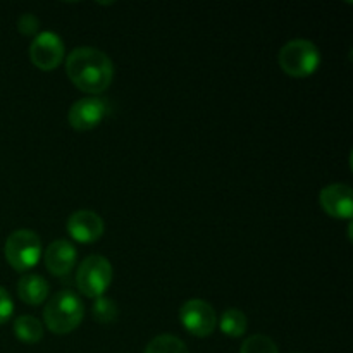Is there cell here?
Masks as SVG:
<instances>
[{
    "instance_id": "obj_1",
    "label": "cell",
    "mask_w": 353,
    "mask_h": 353,
    "mask_svg": "<svg viewBox=\"0 0 353 353\" xmlns=\"http://www.w3.org/2000/svg\"><path fill=\"white\" fill-rule=\"evenodd\" d=\"M65 71L72 85L90 95L105 92L114 79V64L109 55L93 47L74 48L65 59Z\"/></svg>"
},
{
    "instance_id": "obj_2",
    "label": "cell",
    "mask_w": 353,
    "mask_h": 353,
    "mask_svg": "<svg viewBox=\"0 0 353 353\" xmlns=\"http://www.w3.org/2000/svg\"><path fill=\"white\" fill-rule=\"evenodd\" d=\"M85 317V307L78 295L69 290H61L50 299L43 309V321L55 334L72 333Z\"/></svg>"
},
{
    "instance_id": "obj_3",
    "label": "cell",
    "mask_w": 353,
    "mask_h": 353,
    "mask_svg": "<svg viewBox=\"0 0 353 353\" xmlns=\"http://www.w3.org/2000/svg\"><path fill=\"white\" fill-rule=\"evenodd\" d=\"M278 59L283 71L293 78H307L321 65L319 48L305 38H295L283 45Z\"/></svg>"
},
{
    "instance_id": "obj_4",
    "label": "cell",
    "mask_w": 353,
    "mask_h": 353,
    "mask_svg": "<svg viewBox=\"0 0 353 353\" xmlns=\"http://www.w3.org/2000/svg\"><path fill=\"white\" fill-rule=\"evenodd\" d=\"M112 283V265L102 255H90L79 264L76 274L78 290L88 299L103 296Z\"/></svg>"
},
{
    "instance_id": "obj_5",
    "label": "cell",
    "mask_w": 353,
    "mask_h": 353,
    "mask_svg": "<svg viewBox=\"0 0 353 353\" xmlns=\"http://www.w3.org/2000/svg\"><path fill=\"white\" fill-rule=\"evenodd\" d=\"M41 257V241L31 230H17L7 238L6 259L10 268L24 272L34 268Z\"/></svg>"
},
{
    "instance_id": "obj_6",
    "label": "cell",
    "mask_w": 353,
    "mask_h": 353,
    "mask_svg": "<svg viewBox=\"0 0 353 353\" xmlns=\"http://www.w3.org/2000/svg\"><path fill=\"white\" fill-rule=\"evenodd\" d=\"M179 319H181L183 327L196 338L209 336L217 326V316L214 307L200 299H193L183 303L181 310H179Z\"/></svg>"
},
{
    "instance_id": "obj_7",
    "label": "cell",
    "mask_w": 353,
    "mask_h": 353,
    "mask_svg": "<svg viewBox=\"0 0 353 353\" xmlns=\"http://www.w3.org/2000/svg\"><path fill=\"white\" fill-rule=\"evenodd\" d=\"M64 41L52 31L37 34L30 47L31 62L41 71H54L64 61Z\"/></svg>"
},
{
    "instance_id": "obj_8",
    "label": "cell",
    "mask_w": 353,
    "mask_h": 353,
    "mask_svg": "<svg viewBox=\"0 0 353 353\" xmlns=\"http://www.w3.org/2000/svg\"><path fill=\"white\" fill-rule=\"evenodd\" d=\"M107 116V105L97 97H85L69 109V124L76 131H90L99 126Z\"/></svg>"
},
{
    "instance_id": "obj_9",
    "label": "cell",
    "mask_w": 353,
    "mask_h": 353,
    "mask_svg": "<svg viewBox=\"0 0 353 353\" xmlns=\"http://www.w3.org/2000/svg\"><path fill=\"white\" fill-rule=\"evenodd\" d=\"M105 231L102 217L92 210H76L68 219V233L79 243H93Z\"/></svg>"
},
{
    "instance_id": "obj_10",
    "label": "cell",
    "mask_w": 353,
    "mask_h": 353,
    "mask_svg": "<svg viewBox=\"0 0 353 353\" xmlns=\"http://www.w3.org/2000/svg\"><path fill=\"white\" fill-rule=\"evenodd\" d=\"M321 207L326 214H330L334 219H350L353 214V199L352 188L343 183H334V185L323 188L319 196Z\"/></svg>"
},
{
    "instance_id": "obj_11",
    "label": "cell",
    "mask_w": 353,
    "mask_h": 353,
    "mask_svg": "<svg viewBox=\"0 0 353 353\" xmlns=\"http://www.w3.org/2000/svg\"><path fill=\"white\" fill-rule=\"evenodd\" d=\"M76 259H78V252L68 240H55L54 243L48 245L43 255L45 268L59 278L68 276L74 269Z\"/></svg>"
},
{
    "instance_id": "obj_12",
    "label": "cell",
    "mask_w": 353,
    "mask_h": 353,
    "mask_svg": "<svg viewBox=\"0 0 353 353\" xmlns=\"http://www.w3.org/2000/svg\"><path fill=\"white\" fill-rule=\"evenodd\" d=\"M17 293L28 305H40L48 296V283L40 274H26L17 283Z\"/></svg>"
},
{
    "instance_id": "obj_13",
    "label": "cell",
    "mask_w": 353,
    "mask_h": 353,
    "mask_svg": "<svg viewBox=\"0 0 353 353\" xmlns=\"http://www.w3.org/2000/svg\"><path fill=\"white\" fill-rule=\"evenodd\" d=\"M14 333L23 343H38L43 338V326L33 316H21L14 323Z\"/></svg>"
},
{
    "instance_id": "obj_14",
    "label": "cell",
    "mask_w": 353,
    "mask_h": 353,
    "mask_svg": "<svg viewBox=\"0 0 353 353\" xmlns=\"http://www.w3.org/2000/svg\"><path fill=\"white\" fill-rule=\"evenodd\" d=\"M219 327L223 334L231 338L243 336L247 331V316L238 309H230L221 316Z\"/></svg>"
},
{
    "instance_id": "obj_15",
    "label": "cell",
    "mask_w": 353,
    "mask_h": 353,
    "mask_svg": "<svg viewBox=\"0 0 353 353\" xmlns=\"http://www.w3.org/2000/svg\"><path fill=\"white\" fill-rule=\"evenodd\" d=\"M143 353H190L188 347L172 334H161L147 345Z\"/></svg>"
},
{
    "instance_id": "obj_16",
    "label": "cell",
    "mask_w": 353,
    "mask_h": 353,
    "mask_svg": "<svg viewBox=\"0 0 353 353\" xmlns=\"http://www.w3.org/2000/svg\"><path fill=\"white\" fill-rule=\"evenodd\" d=\"M117 305L112 299L109 296H99L95 299V303L92 307V314H93V319L100 324H110L116 321L117 317Z\"/></svg>"
},
{
    "instance_id": "obj_17",
    "label": "cell",
    "mask_w": 353,
    "mask_h": 353,
    "mask_svg": "<svg viewBox=\"0 0 353 353\" xmlns=\"http://www.w3.org/2000/svg\"><path fill=\"white\" fill-rule=\"evenodd\" d=\"M240 353H279V350L271 338L264 334H254L243 341Z\"/></svg>"
},
{
    "instance_id": "obj_18",
    "label": "cell",
    "mask_w": 353,
    "mask_h": 353,
    "mask_svg": "<svg viewBox=\"0 0 353 353\" xmlns=\"http://www.w3.org/2000/svg\"><path fill=\"white\" fill-rule=\"evenodd\" d=\"M38 28H40V21H38V17L33 16V14H23V16L17 19V30H19V33L26 34V37L37 34Z\"/></svg>"
},
{
    "instance_id": "obj_19",
    "label": "cell",
    "mask_w": 353,
    "mask_h": 353,
    "mask_svg": "<svg viewBox=\"0 0 353 353\" xmlns=\"http://www.w3.org/2000/svg\"><path fill=\"white\" fill-rule=\"evenodd\" d=\"M14 312V303L6 288L0 286V324L7 323Z\"/></svg>"
},
{
    "instance_id": "obj_20",
    "label": "cell",
    "mask_w": 353,
    "mask_h": 353,
    "mask_svg": "<svg viewBox=\"0 0 353 353\" xmlns=\"http://www.w3.org/2000/svg\"><path fill=\"white\" fill-rule=\"evenodd\" d=\"M293 353H302V352H293Z\"/></svg>"
}]
</instances>
